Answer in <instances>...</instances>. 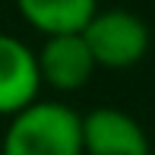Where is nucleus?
I'll return each instance as SVG.
<instances>
[{
    "instance_id": "nucleus-2",
    "label": "nucleus",
    "mask_w": 155,
    "mask_h": 155,
    "mask_svg": "<svg viewBox=\"0 0 155 155\" xmlns=\"http://www.w3.org/2000/svg\"><path fill=\"white\" fill-rule=\"evenodd\" d=\"M89 51L98 67L127 70L136 67L149 51V25L130 10H98L82 29Z\"/></svg>"
},
{
    "instance_id": "nucleus-1",
    "label": "nucleus",
    "mask_w": 155,
    "mask_h": 155,
    "mask_svg": "<svg viewBox=\"0 0 155 155\" xmlns=\"http://www.w3.org/2000/svg\"><path fill=\"white\" fill-rule=\"evenodd\" d=\"M0 155H82V114L63 101L35 98L10 117Z\"/></svg>"
},
{
    "instance_id": "nucleus-3",
    "label": "nucleus",
    "mask_w": 155,
    "mask_h": 155,
    "mask_svg": "<svg viewBox=\"0 0 155 155\" xmlns=\"http://www.w3.org/2000/svg\"><path fill=\"white\" fill-rule=\"evenodd\" d=\"M35 57H38L41 86L54 89V92H79L89 86V79L98 70L82 32L48 35L45 45L35 51Z\"/></svg>"
},
{
    "instance_id": "nucleus-6",
    "label": "nucleus",
    "mask_w": 155,
    "mask_h": 155,
    "mask_svg": "<svg viewBox=\"0 0 155 155\" xmlns=\"http://www.w3.org/2000/svg\"><path fill=\"white\" fill-rule=\"evenodd\" d=\"M16 10L35 32L63 35L82 32L86 22L98 13V0H16Z\"/></svg>"
},
{
    "instance_id": "nucleus-4",
    "label": "nucleus",
    "mask_w": 155,
    "mask_h": 155,
    "mask_svg": "<svg viewBox=\"0 0 155 155\" xmlns=\"http://www.w3.org/2000/svg\"><path fill=\"white\" fill-rule=\"evenodd\" d=\"M82 155H149V136L120 108L82 114Z\"/></svg>"
},
{
    "instance_id": "nucleus-5",
    "label": "nucleus",
    "mask_w": 155,
    "mask_h": 155,
    "mask_svg": "<svg viewBox=\"0 0 155 155\" xmlns=\"http://www.w3.org/2000/svg\"><path fill=\"white\" fill-rule=\"evenodd\" d=\"M41 92L38 57L22 38L0 32V117L29 108Z\"/></svg>"
}]
</instances>
